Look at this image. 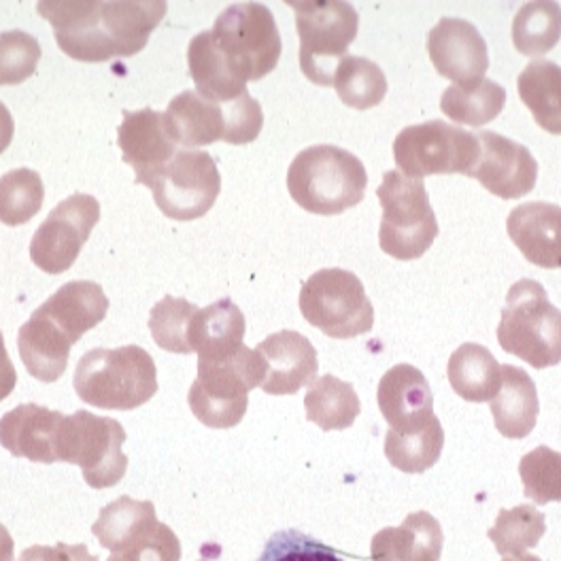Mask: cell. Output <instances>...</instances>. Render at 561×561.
Here are the masks:
<instances>
[{
	"instance_id": "22",
	"label": "cell",
	"mask_w": 561,
	"mask_h": 561,
	"mask_svg": "<svg viewBox=\"0 0 561 561\" xmlns=\"http://www.w3.org/2000/svg\"><path fill=\"white\" fill-rule=\"evenodd\" d=\"M108 311V298L103 287L94 280H70L38 309V316L56 323L75 345L85 332L96 328Z\"/></svg>"
},
{
	"instance_id": "1",
	"label": "cell",
	"mask_w": 561,
	"mask_h": 561,
	"mask_svg": "<svg viewBox=\"0 0 561 561\" xmlns=\"http://www.w3.org/2000/svg\"><path fill=\"white\" fill-rule=\"evenodd\" d=\"M162 0H43L36 11L54 28L58 47L79 62L133 58L167 15Z\"/></svg>"
},
{
	"instance_id": "39",
	"label": "cell",
	"mask_w": 561,
	"mask_h": 561,
	"mask_svg": "<svg viewBox=\"0 0 561 561\" xmlns=\"http://www.w3.org/2000/svg\"><path fill=\"white\" fill-rule=\"evenodd\" d=\"M519 477L524 493L534 504L561 502V454L549 447H536L522 457Z\"/></svg>"
},
{
	"instance_id": "13",
	"label": "cell",
	"mask_w": 561,
	"mask_h": 561,
	"mask_svg": "<svg viewBox=\"0 0 561 561\" xmlns=\"http://www.w3.org/2000/svg\"><path fill=\"white\" fill-rule=\"evenodd\" d=\"M142 185L151 187L158 209L167 217L194 221L213 209L221 192V175L207 151L179 149Z\"/></svg>"
},
{
	"instance_id": "12",
	"label": "cell",
	"mask_w": 561,
	"mask_h": 561,
	"mask_svg": "<svg viewBox=\"0 0 561 561\" xmlns=\"http://www.w3.org/2000/svg\"><path fill=\"white\" fill-rule=\"evenodd\" d=\"M481 153L477 135L430 119L407 126L393 139V160L402 175L423 179L430 175H470Z\"/></svg>"
},
{
	"instance_id": "17",
	"label": "cell",
	"mask_w": 561,
	"mask_h": 561,
	"mask_svg": "<svg viewBox=\"0 0 561 561\" xmlns=\"http://www.w3.org/2000/svg\"><path fill=\"white\" fill-rule=\"evenodd\" d=\"M253 351L262 366L260 387L268 396H294L316 381L319 370L317 350L300 332L280 330Z\"/></svg>"
},
{
	"instance_id": "24",
	"label": "cell",
	"mask_w": 561,
	"mask_h": 561,
	"mask_svg": "<svg viewBox=\"0 0 561 561\" xmlns=\"http://www.w3.org/2000/svg\"><path fill=\"white\" fill-rule=\"evenodd\" d=\"M245 332L243 311L230 298H224L198 311L190 336L192 350L198 353V362L219 364L245 347Z\"/></svg>"
},
{
	"instance_id": "14",
	"label": "cell",
	"mask_w": 561,
	"mask_h": 561,
	"mask_svg": "<svg viewBox=\"0 0 561 561\" xmlns=\"http://www.w3.org/2000/svg\"><path fill=\"white\" fill-rule=\"evenodd\" d=\"M101 221V205L90 194H72L36 228L31 260L47 275H62L77 262L92 230Z\"/></svg>"
},
{
	"instance_id": "37",
	"label": "cell",
	"mask_w": 561,
	"mask_h": 561,
	"mask_svg": "<svg viewBox=\"0 0 561 561\" xmlns=\"http://www.w3.org/2000/svg\"><path fill=\"white\" fill-rule=\"evenodd\" d=\"M198 307L185 298L164 296L149 313V332L160 350L187 355L192 353V325Z\"/></svg>"
},
{
	"instance_id": "29",
	"label": "cell",
	"mask_w": 561,
	"mask_h": 561,
	"mask_svg": "<svg viewBox=\"0 0 561 561\" xmlns=\"http://www.w3.org/2000/svg\"><path fill=\"white\" fill-rule=\"evenodd\" d=\"M187 65L190 75L196 83V92L207 101H213L217 105H228L249 94L245 83L224 67L221 58L213 47L210 31H203L190 41Z\"/></svg>"
},
{
	"instance_id": "15",
	"label": "cell",
	"mask_w": 561,
	"mask_h": 561,
	"mask_svg": "<svg viewBox=\"0 0 561 561\" xmlns=\"http://www.w3.org/2000/svg\"><path fill=\"white\" fill-rule=\"evenodd\" d=\"M427 56L440 77L461 88L481 83L490 69L485 38L474 24L459 18H443L430 31Z\"/></svg>"
},
{
	"instance_id": "10",
	"label": "cell",
	"mask_w": 561,
	"mask_h": 561,
	"mask_svg": "<svg viewBox=\"0 0 561 561\" xmlns=\"http://www.w3.org/2000/svg\"><path fill=\"white\" fill-rule=\"evenodd\" d=\"M260 383V357L255 351L243 347L219 364L198 362V379L190 387L187 404L203 425L230 430L245 417L249 391Z\"/></svg>"
},
{
	"instance_id": "21",
	"label": "cell",
	"mask_w": 561,
	"mask_h": 561,
	"mask_svg": "<svg viewBox=\"0 0 561 561\" xmlns=\"http://www.w3.org/2000/svg\"><path fill=\"white\" fill-rule=\"evenodd\" d=\"M117 145L124 162L133 167L137 183H145L176 153L175 142L167 137L162 113L153 108L124 111V122L117 128Z\"/></svg>"
},
{
	"instance_id": "33",
	"label": "cell",
	"mask_w": 561,
	"mask_h": 561,
	"mask_svg": "<svg viewBox=\"0 0 561 561\" xmlns=\"http://www.w3.org/2000/svg\"><path fill=\"white\" fill-rule=\"evenodd\" d=\"M561 38V4L553 0L526 2L513 20V45L524 56H545Z\"/></svg>"
},
{
	"instance_id": "2",
	"label": "cell",
	"mask_w": 561,
	"mask_h": 561,
	"mask_svg": "<svg viewBox=\"0 0 561 561\" xmlns=\"http://www.w3.org/2000/svg\"><path fill=\"white\" fill-rule=\"evenodd\" d=\"M368 173L357 156L336 145L302 149L287 171V190L298 207L313 215H341L357 207Z\"/></svg>"
},
{
	"instance_id": "48",
	"label": "cell",
	"mask_w": 561,
	"mask_h": 561,
	"mask_svg": "<svg viewBox=\"0 0 561 561\" xmlns=\"http://www.w3.org/2000/svg\"><path fill=\"white\" fill-rule=\"evenodd\" d=\"M201 561H205V560H201Z\"/></svg>"
},
{
	"instance_id": "31",
	"label": "cell",
	"mask_w": 561,
	"mask_h": 561,
	"mask_svg": "<svg viewBox=\"0 0 561 561\" xmlns=\"http://www.w3.org/2000/svg\"><path fill=\"white\" fill-rule=\"evenodd\" d=\"M156 524L158 517L151 502L122 495L101 511L99 519L92 526V534L99 538L103 549L115 553Z\"/></svg>"
},
{
	"instance_id": "9",
	"label": "cell",
	"mask_w": 561,
	"mask_h": 561,
	"mask_svg": "<svg viewBox=\"0 0 561 561\" xmlns=\"http://www.w3.org/2000/svg\"><path fill=\"white\" fill-rule=\"evenodd\" d=\"M124 443L126 430L119 421L77 411L60 425L56 454L58 461L79 466L83 481L92 490H106L117 485L128 470V457L122 451Z\"/></svg>"
},
{
	"instance_id": "35",
	"label": "cell",
	"mask_w": 561,
	"mask_h": 561,
	"mask_svg": "<svg viewBox=\"0 0 561 561\" xmlns=\"http://www.w3.org/2000/svg\"><path fill=\"white\" fill-rule=\"evenodd\" d=\"M332 85L336 88L341 103L357 111L381 105L387 94V77L383 69L368 58L351 54L339 62Z\"/></svg>"
},
{
	"instance_id": "7",
	"label": "cell",
	"mask_w": 561,
	"mask_h": 561,
	"mask_svg": "<svg viewBox=\"0 0 561 561\" xmlns=\"http://www.w3.org/2000/svg\"><path fill=\"white\" fill-rule=\"evenodd\" d=\"M383 207L379 247L396 260H417L438 237V221L421 179L387 171L377 190Z\"/></svg>"
},
{
	"instance_id": "20",
	"label": "cell",
	"mask_w": 561,
	"mask_h": 561,
	"mask_svg": "<svg viewBox=\"0 0 561 561\" xmlns=\"http://www.w3.org/2000/svg\"><path fill=\"white\" fill-rule=\"evenodd\" d=\"M506 230L529 264L561 268V207L540 201L519 205L511 210Z\"/></svg>"
},
{
	"instance_id": "46",
	"label": "cell",
	"mask_w": 561,
	"mask_h": 561,
	"mask_svg": "<svg viewBox=\"0 0 561 561\" xmlns=\"http://www.w3.org/2000/svg\"><path fill=\"white\" fill-rule=\"evenodd\" d=\"M13 551H15L13 538L9 529L0 524V561H13Z\"/></svg>"
},
{
	"instance_id": "41",
	"label": "cell",
	"mask_w": 561,
	"mask_h": 561,
	"mask_svg": "<svg viewBox=\"0 0 561 561\" xmlns=\"http://www.w3.org/2000/svg\"><path fill=\"white\" fill-rule=\"evenodd\" d=\"M257 561H347L336 549L300 529L275 531Z\"/></svg>"
},
{
	"instance_id": "28",
	"label": "cell",
	"mask_w": 561,
	"mask_h": 561,
	"mask_svg": "<svg viewBox=\"0 0 561 561\" xmlns=\"http://www.w3.org/2000/svg\"><path fill=\"white\" fill-rule=\"evenodd\" d=\"M522 103L534 122L549 135L561 137V67L551 60L529 62L517 77Z\"/></svg>"
},
{
	"instance_id": "6",
	"label": "cell",
	"mask_w": 561,
	"mask_h": 561,
	"mask_svg": "<svg viewBox=\"0 0 561 561\" xmlns=\"http://www.w3.org/2000/svg\"><path fill=\"white\" fill-rule=\"evenodd\" d=\"M500 347L545 370L561 362V311L534 279L517 280L506 296L497 323Z\"/></svg>"
},
{
	"instance_id": "19",
	"label": "cell",
	"mask_w": 561,
	"mask_h": 561,
	"mask_svg": "<svg viewBox=\"0 0 561 561\" xmlns=\"http://www.w3.org/2000/svg\"><path fill=\"white\" fill-rule=\"evenodd\" d=\"M67 415L41 404H20L0 420V445L13 457L36 463H56L58 432Z\"/></svg>"
},
{
	"instance_id": "42",
	"label": "cell",
	"mask_w": 561,
	"mask_h": 561,
	"mask_svg": "<svg viewBox=\"0 0 561 561\" xmlns=\"http://www.w3.org/2000/svg\"><path fill=\"white\" fill-rule=\"evenodd\" d=\"M106 561H181V542L171 527L158 522Z\"/></svg>"
},
{
	"instance_id": "40",
	"label": "cell",
	"mask_w": 561,
	"mask_h": 561,
	"mask_svg": "<svg viewBox=\"0 0 561 561\" xmlns=\"http://www.w3.org/2000/svg\"><path fill=\"white\" fill-rule=\"evenodd\" d=\"M43 51L36 36L24 31L0 35V85H20L35 75Z\"/></svg>"
},
{
	"instance_id": "43",
	"label": "cell",
	"mask_w": 561,
	"mask_h": 561,
	"mask_svg": "<svg viewBox=\"0 0 561 561\" xmlns=\"http://www.w3.org/2000/svg\"><path fill=\"white\" fill-rule=\"evenodd\" d=\"M18 561H101L94 558L85 545H65L58 542L54 547L35 545L26 549Z\"/></svg>"
},
{
	"instance_id": "32",
	"label": "cell",
	"mask_w": 561,
	"mask_h": 561,
	"mask_svg": "<svg viewBox=\"0 0 561 561\" xmlns=\"http://www.w3.org/2000/svg\"><path fill=\"white\" fill-rule=\"evenodd\" d=\"M445 430L434 415L420 430L398 434L389 430L386 436V456L393 468L407 474H423L443 454Z\"/></svg>"
},
{
	"instance_id": "18",
	"label": "cell",
	"mask_w": 561,
	"mask_h": 561,
	"mask_svg": "<svg viewBox=\"0 0 561 561\" xmlns=\"http://www.w3.org/2000/svg\"><path fill=\"white\" fill-rule=\"evenodd\" d=\"M377 402L381 415L391 425L389 430L407 434L420 430L434 417V396L420 368L411 364H398L389 368L379 389Z\"/></svg>"
},
{
	"instance_id": "44",
	"label": "cell",
	"mask_w": 561,
	"mask_h": 561,
	"mask_svg": "<svg viewBox=\"0 0 561 561\" xmlns=\"http://www.w3.org/2000/svg\"><path fill=\"white\" fill-rule=\"evenodd\" d=\"M15 383H18V373H15V366H13V362L7 353L4 339H2V332H0V402L11 396V391L15 389Z\"/></svg>"
},
{
	"instance_id": "11",
	"label": "cell",
	"mask_w": 561,
	"mask_h": 561,
	"mask_svg": "<svg viewBox=\"0 0 561 561\" xmlns=\"http://www.w3.org/2000/svg\"><path fill=\"white\" fill-rule=\"evenodd\" d=\"M302 317L330 339H355L375 325V309L362 280L343 268H323L300 289Z\"/></svg>"
},
{
	"instance_id": "23",
	"label": "cell",
	"mask_w": 561,
	"mask_h": 561,
	"mask_svg": "<svg viewBox=\"0 0 561 561\" xmlns=\"http://www.w3.org/2000/svg\"><path fill=\"white\" fill-rule=\"evenodd\" d=\"M443 529L425 511L411 513L402 526L383 527L373 536V561H440Z\"/></svg>"
},
{
	"instance_id": "34",
	"label": "cell",
	"mask_w": 561,
	"mask_h": 561,
	"mask_svg": "<svg viewBox=\"0 0 561 561\" xmlns=\"http://www.w3.org/2000/svg\"><path fill=\"white\" fill-rule=\"evenodd\" d=\"M506 105V90L504 85L483 79L477 85L461 88L451 85L440 96V111L463 126H485L493 122Z\"/></svg>"
},
{
	"instance_id": "16",
	"label": "cell",
	"mask_w": 561,
	"mask_h": 561,
	"mask_svg": "<svg viewBox=\"0 0 561 561\" xmlns=\"http://www.w3.org/2000/svg\"><path fill=\"white\" fill-rule=\"evenodd\" d=\"M477 139L481 153L468 176L477 179L488 192L502 201L524 198L536 187L538 162L526 145L491 130H481Z\"/></svg>"
},
{
	"instance_id": "45",
	"label": "cell",
	"mask_w": 561,
	"mask_h": 561,
	"mask_svg": "<svg viewBox=\"0 0 561 561\" xmlns=\"http://www.w3.org/2000/svg\"><path fill=\"white\" fill-rule=\"evenodd\" d=\"M13 135H15V124H13L11 111L4 106V103H0V153L9 149Z\"/></svg>"
},
{
	"instance_id": "30",
	"label": "cell",
	"mask_w": 561,
	"mask_h": 561,
	"mask_svg": "<svg viewBox=\"0 0 561 561\" xmlns=\"http://www.w3.org/2000/svg\"><path fill=\"white\" fill-rule=\"evenodd\" d=\"M307 420L313 421L323 432L347 430L359 411V398L347 381L336 379L334 375H323L316 379L305 396Z\"/></svg>"
},
{
	"instance_id": "4",
	"label": "cell",
	"mask_w": 561,
	"mask_h": 561,
	"mask_svg": "<svg viewBox=\"0 0 561 561\" xmlns=\"http://www.w3.org/2000/svg\"><path fill=\"white\" fill-rule=\"evenodd\" d=\"M210 41L224 67L243 83L271 75L283 51L275 15L262 2L226 7L213 24Z\"/></svg>"
},
{
	"instance_id": "8",
	"label": "cell",
	"mask_w": 561,
	"mask_h": 561,
	"mask_svg": "<svg viewBox=\"0 0 561 561\" xmlns=\"http://www.w3.org/2000/svg\"><path fill=\"white\" fill-rule=\"evenodd\" d=\"M296 11L300 69L317 85H332L339 62L359 31V15L345 0L287 2Z\"/></svg>"
},
{
	"instance_id": "25",
	"label": "cell",
	"mask_w": 561,
	"mask_h": 561,
	"mask_svg": "<svg viewBox=\"0 0 561 561\" xmlns=\"http://www.w3.org/2000/svg\"><path fill=\"white\" fill-rule=\"evenodd\" d=\"M540 402L534 379L524 368L504 364L502 366V387L491 400V415L502 436L522 440L527 438L538 421Z\"/></svg>"
},
{
	"instance_id": "38",
	"label": "cell",
	"mask_w": 561,
	"mask_h": 561,
	"mask_svg": "<svg viewBox=\"0 0 561 561\" xmlns=\"http://www.w3.org/2000/svg\"><path fill=\"white\" fill-rule=\"evenodd\" d=\"M45 185L31 169H15L0 176V221L4 226H24L43 207Z\"/></svg>"
},
{
	"instance_id": "36",
	"label": "cell",
	"mask_w": 561,
	"mask_h": 561,
	"mask_svg": "<svg viewBox=\"0 0 561 561\" xmlns=\"http://www.w3.org/2000/svg\"><path fill=\"white\" fill-rule=\"evenodd\" d=\"M545 531L547 522L542 511L531 504H522L500 511L490 529V540L500 556L517 558L524 556L527 549H534L542 540Z\"/></svg>"
},
{
	"instance_id": "27",
	"label": "cell",
	"mask_w": 561,
	"mask_h": 561,
	"mask_svg": "<svg viewBox=\"0 0 561 561\" xmlns=\"http://www.w3.org/2000/svg\"><path fill=\"white\" fill-rule=\"evenodd\" d=\"M447 377L466 402H491L502 387V364L495 362L488 347L463 343L449 357Z\"/></svg>"
},
{
	"instance_id": "26",
	"label": "cell",
	"mask_w": 561,
	"mask_h": 561,
	"mask_svg": "<svg viewBox=\"0 0 561 561\" xmlns=\"http://www.w3.org/2000/svg\"><path fill=\"white\" fill-rule=\"evenodd\" d=\"M70 343L67 334L47 317L33 313L20 328L18 351L26 370L41 383H56L69 366Z\"/></svg>"
},
{
	"instance_id": "3",
	"label": "cell",
	"mask_w": 561,
	"mask_h": 561,
	"mask_svg": "<svg viewBox=\"0 0 561 561\" xmlns=\"http://www.w3.org/2000/svg\"><path fill=\"white\" fill-rule=\"evenodd\" d=\"M77 396L96 409L135 411L158 391L156 362L139 345L88 351L75 370Z\"/></svg>"
},
{
	"instance_id": "5",
	"label": "cell",
	"mask_w": 561,
	"mask_h": 561,
	"mask_svg": "<svg viewBox=\"0 0 561 561\" xmlns=\"http://www.w3.org/2000/svg\"><path fill=\"white\" fill-rule=\"evenodd\" d=\"M162 124L167 137L181 147H207L217 140L247 145L260 137L264 111L251 94L217 105L196 90H183L162 113Z\"/></svg>"
},
{
	"instance_id": "47",
	"label": "cell",
	"mask_w": 561,
	"mask_h": 561,
	"mask_svg": "<svg viewBox=\"0 0 561 561\" xmlns=\"http://www.w3.org/2000/svg\"><path fill=\"white\" fill-rule=\"evenodd\" d=\"M502 561H542L538 556H529V553H524V556H517V558H504Z\"/></svg>"
}]
</instances>
